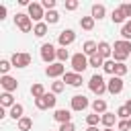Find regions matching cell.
Returning <instances> with one entry per match:
<instances>
[{
    "instance_id": "cell-1",
    "label": "cell",
    "mask_w": 131,
    "mask_h": 131,
    "mask_svg": "<svg viewBox=\"0 0 131 131\" xmlns=\"http://www.w3.org/2000/svg\"><path fill=\"white\" fill-rule=\"evenodd\" d=\"M88 88H90L96 96H102V94L106 92V82H104V78H102L100 74H94V76L88 80Z\"/></svg>"
},
{
    "instance_id": "cell-2",
    "label": "cell",
    "mask_w": 131,
    "mask_h": 131,
    "mask_svg": "<svg viewBox=\"0 0 131 131\" xmlns=\"http://www.w3.org/2000/svg\"><path fill=\"white\" fill-rule=\"evenodd\" d=\"M14 25H16L23 33H29V31H33V29H35V27H33L31 16H29V14H25V12H16V14H14Z\"/></svg>"
},
{
    "instance_id": "cell-3",
    "label": "cell",
    "mask_w": 131,
    "mask_h": 131,
    "mask_svg": "<svg viewBox=\"0 0 131 131\" xmlns=\"http://www.w3.org/2000/svg\"><path fill=\"white\" fill-rule=\"evenodd\" d=\"M88 66H90V63H88V57H86L82 51L72 55V70H74L76 74H82V72H84Z\"/></svg>"
},
{
    "instance_id": "cell-4",
    "label": "cell",
    "mask_w": 131,
    "mask_h": 131,
    "mask_svg": "<svg viewBox=\"0 0 131 131\" xmlns=\"http://www.w3.org/2000/svg\"><path fill=\"white\" fill-rule=\"evenodd\" d=\"M55 102H57L55 94H53V92H47L45 96H41V98H37V100H35V106H37L39 111H47V108H53V106H55Z\"/></svg>"
},
{
    "instance_id": "cell-5",
    "label": "cell",
    "mask_w": 131,
    "mask_h": 131,
    "mask_svg": "<svg viewBox=\"0 0 131 131\" xmlns=\"http://www.w3.org/2000/svg\"><path fill=\"white\" fill-rule=\"evenodd\" d=\"M55 57H57V49H55L51 43H43V45H41V59L51 66V63H55V61H53Z\"/></svg>"
},
{
    "instance_id": "cell-6",
    "label": "cell",
    "mask_w": 131,
    "mask_h": 131,
    "mask_svg": "<svg viewBox=\"0 0 131 131\" xmlns=\"http://www.w3.org/2000/svg\"><path fill=\"white\" fill-rule=\"evenodd\" d=\"M10 63H12V68H27L31 63V55L29 53H12Z\"/></svg>"
},
{
    "instance_id": "cell-7",
    "label": "cell",
    "mask_w": 131,
    "mask_h": 131,
    "mask_svg": "<svg viewBox=\"0 0 131 131\" xmlns=\"http://www.w3.org/2000/svg\"><path fill=\"white\" fill-rule=\"evenodd\" d=\"M106 92H111V94H121V92H123V78L111 76V80L106 82Z\"/></svg>"
},
{
    "instance_id": "cell-8",
    "label": "cell",
    "mask_w": 131,
    "mask_h": 131,
    "mask_svg": "<svg viewBox=\"0 0 131 131\" xmlns=\"http://www.w3.org/2000/svg\"><path fill=\"white\" fill-rule=\"evenodd\" d=\"M45 74H47L49 78H59V76L66 74V66H63L61 61H55V63H51V66L45 68Z\"/></svg>"
},
{
    "instance_id": "cell-9",
    "label": "cell",
    "mask_w": 131,
    "mask_h": 131,
    "mask_svg": "<svg viewBox=\"0 0 131 131\" xmlns=\"http://www.w3.org/2000/svg\"><path fill=\"white\" fill-rule=\"evenodd\" d=\"M88 104H90V102H88V98H86L84 94H74V96H72V111H78V113H80V111H86Z\"/></svg>"
},
{
    "instance_id": "cell-10",
    "label": "cell",
    "mask_w": 131,
    "mask_h": 131,
    "mask_svg": "<svg viewBox=\"0 0 131 131\" xmlns=\"http://www.w3.org/2000/svg\"><path fill=\"white\" fill-rule=\"evenodd\" d=\"M29 16H31V20L41 23V18H45L43 6H41V4H37V2H31V4H29Z\"/></svg>"
},
{
    "instance_id": "cell-11",
    "label": "cell",
    "mask_w": 131,
    "mask_h": 131,
    "mask_svg": "<svg viewBox=\"0 0 131 131\" xmlns=\"http://www.w3.org/2000/svg\"><path fill=\"white\" fill-rule=\"evenodd\" d=\"M74 41H76V33H74L72 29L61 31V33H59V37H57V43H59L61 47H68V45H72Z\"/></svg>"
},
{
    "instance_id": "cell-12",
    "label": "cell",
    "mask_w": 131,
    "mask_h": 131,
    "mask_svg": "<svg viewBox=\"0 0 131 131\" xmlns=\"http://www.w3.org/2000/svg\"><path fill=\"white\" fill-rule=\"evenodd\" d=\"M63 84H70V86H82V74H76V72H66L63 74Z\"/></svg>"
},
{
    "instance_id": "cell-13",
    "label": "cell",
    "mask_w": 131,
    "mask_h": 131,
    "mask_svg": "<svg viewBox=\"0 0 131 131\" xmlns=\"http://www.w3.org/2000/svg\"><path fill=\"white\" fill-rule=\"evenodd\" d=\"M0 86L4 88V92H14L18 88V82L12 78V76H2L0 78Z\"/></svg>"
},
{
    "instance_id": "cell-14",
    "label": "cell",
    "mask_w": 131,
    "mask_h": 131,
    "mask_svg": "<svg viewBox=\"0 0 131 131\" xmlns=\"http://www.w3.org/2000/svg\"><path fill=\"white\" fill-rule=\"evenodd\" d=\"M53 119H55L59 125H63V123H72V115H70V111H66V108H57V111L53 113Z\"/></svg>"
},
{
    "instance_id": "cell-15",
    "label": "cell",
    "mask_w": 131,
    "mask_h": 131,
    "mask_svg": "<svg viewBox=\"0 0 131 131\" xmlns=\"http://www.w3.org/2000/svg\"><path fill=\"white\" fill-rule=\"evenodd\" d=\"M82 53L88 55V57L96 55V53H98V43H94V41H86V43L82 45Z\"/></svg>"
},
{
    "instance_id": "cell-16",
    "label": "cell",
    "mask_w": 131,
    "mask_h": 131,
    "mask_svg": "<svg viewBox=\"0 0 131 131\" xmlns=\"http://www.w3.org/2000/svg\"><path fill=\"white\" fill-rule=\"evenodd\" d=\"M104 14H106V8H104L102 4H92L90 16H92L94 20H100V18H104Z\"/></svg>"
},
{
    "instance_id": "cell-17",
    "label": "cell",
    "mask_w": 131,
    "mask_h": 131,
    "mask_svg": "<svg viewBox=\"0 0 131 131\" xmlns=\"http://www.w3.org/2000/svg\"><path fill=\"white\" fill-rule=\"evenodd\" d=\"M98 55H100L102 59L111 57V55H113V47H111L106 41H100V43H98Z\"/></svg>"
},
{
    "instance_id": "cell-18",
    "label": "cell",
    "mask_w": 131,
    "mask_h": 131,
    "mask_svg": "<svg viewBox=\"0 0 131 131\" xmlns=\"http://www.w3.org/2000/svg\"><path fill=\"white\" fill-rule=\"evenodd\" d=\"M23 113H25V108H23V104H18V102H16L14 106H10V113H8V115H10V117H12L14 121H20V119L25 117Z\"/></svg>"
},
{
    "instance_id": "cell-19",
    "label": "cell",
    "mask_w": 131,
    "mask_h": 131,
    "mask_svg": "<svg viewBox=\"0 0 131 131\" xmlns=\"http://www.w3.org/2000/svg\"><path fill=\"white\" fill-rule=\"evenodd\" d=\"M115 121H117V115L115 113H104V115H100V123L104 125V127H113L115 125Z\"/></svg>"
},
{
    "instance_id": "cell-20",
    "label": "cell",
    "mask_w": 131,
    "mask_h": 131,
    "mask_svg": "<svg viewBox=\"0 0 131 131\" xmlns=\"http://www.w3.org/2000/svg\"><path fill=\"white\" fill-rule=\"evenodd\" d=\"M14 104H16V102H14V98H12L10 92H2V94H0V106L6 108V106H14Z\"/></svg>"
},
{
    "instance_id": "cell-21",
    "label": "cell",
    "mask_w": 131,
    "mask_h": 131,
    "mask_svg": "<svg viewBox=\"0 0 131 131\" xmlns=\"http://www.w3.org/2000/svg\"><path fill=\"white\" fill-rule=\"evenodd\" d=\"M92 111H94L96 115H104V113H106V102H104L102 98H96V100L92 102Z\"/></svg>"
},
{
    "instance_id": "cell-22",
    "label": "cell",
    "mask_w": 131,
    "mask_h": 131,
    "mask_svg": "<svg viewBox=\"0 0 131 131\" xmlns=\"http://www.w3.org/2000/svg\"><path fill=\"white\" fill-rule=\"evenodd\" d=\"M111 18H113V23H115V25H121V23H125V18H127V16H125V12H123L121 8H115V10H113V14H111Z\"/></svg>"
},
{
    "instance_id": "cell-23",
    "label": "cell",
    "mask_w": 131,
    "mask_h": 131,
    "mask_svg": "<svg viewBox=\"0 0 131 131\" xmlns=\"http://www.w3.org/2000/svg\"><path fill=\"white\" fill-rule=\"evenodd\" d=\"M31 94H33V98L37 100V98H41V96H45L47 92H45V88H43V84H33V86H31Z\"/></svg>"
},
{
    "instance_id": "cell-24",
    "label": "cell",
    "mask_w": 131,
    "mask_h": 131,
    "mask_svg": "<svg viewBox=\"0 0 131 131\" xmlns=\"http://www.w3.org/2000/svg\"><path fill=\"white\" fill-rule=\"evenodd\" d=\"M57 20H59V12L57 10H47L45 12V23L47 25H55Z\"/></svg>"
},
{
    "instance_id": "cell-25",
    "label": "cell",
    "mask_w": 131,
    "mask_h": 131,
    "mask_svg": "<svg viewBox=\"0 0 131 131\" xmlns=\"http://www.w3.org/2000/svg\"><path fill=\"white\" fill-rule=\"evenodd\" d=\"M80 27H82L84 31H92V29H94V18H92V16H82V18H80Z\"/></svg>"
},
{
    "instance_id": "cell-26",
    "label": "cell",
    "mask_w": 131,
    "mask_h": 131,
    "mask_svg": "<svg viewBox=\"0 0 131 131\" xmlns=\"http://www.w3.org/2000/svg\"><path fill=\"white\" fill-rule=\"evenodd\" d=\"M47 27H49L47 23H37L35 29H33V33H35L37 37H45V35H47Z\"/></svg>"
},
{
    "instance_id": "cell-27",
    "label": "cell",
    "mask_w": 131,
    "mask_h": 131,
    "mask_svg": "<svg viewBox=\"0 0 131 131\" xmlns=\"http://www.w3.org/2000/svg\"><path fill=\"white\" fill-rule=\"evenodd\" d=\"M31 127H33V119H31V117H23V119L18 121V129H20V131H29Z\"/></svg>"
},
{
    "instance_id": "cell-28",
    "label": "cell",
    "mask_w": 131,
    "mask_h": 131,
    "mask_svg": "<svg viewBox=\"0 0 131 131\" xmlns=\"http://www.w3.org/2000/svg\"><path fill=\"white\" fill-rule=\"evenodd\" d=\"M115 66H117V61H115V59H106V61H104V66H102V70H104L106 74L115 76Z\"/></svg>"
},
{
    "instance_id": "cell-29",
    "label": "cell",
    "mask_w": 131,
    "mask_h": 131,
    "mask_svg": "<svg viewBox=\"0 0 131 131\" xmlns=\"http://www.w3.org/2000/svg\"><path fill=\"white\" fill-rule=\"evenodd\" d=\"M88 63L92 66V68H98V66H104V59L96 53V55H92V57H88Z\"/></svg>"
},
{
    "instance_id": "cell-30",
    "label": "cell",
    "mask_w": 131,
    "mask_h": 131,
    "mask_svg": "<svg viewBox=\"0 0 131 131\" xmlns=\"http://www.w3.org/2000/svg\"><path fill=\"white\" fill-rule=\"evenodd\" d=\"M10 68H12V63H10L8 59H0V74H2V76H8Z\"/></svg>"
},
{
    "instance_id": "cell-31",
    "label": "cell",
    "mask_w": 131,
    "mask_h": 131,
    "mask_svg": "<svg viewBox=\"0 0 131 131\" xmlns=\"http://www.w3.org/2000/svg\"><path fill=\"white\" fill-rule=\"evenodd\" d=\"M117 117H119V119H123V121H127V119H131V113H129V111H127V106L123 104V106H119V108H117Z\"/></svg>"
},
{
    "instance_id": "cell-32",
    "label": "cell",
    "mask_w": 131,
    "mask_h": 131,
    "mask_svg": "<svg viewBox=\"0 0 131 131\" xmlns=\"http://www.w3.org/2000/svg\"><path fill=\"white\" fill-rule=\"evenodd\" d=\"M86 123H88V127H96V125L100 123V115H96V113L88 115V117H86Z\"/></svg>"
},
{
    "instance_id": "cell-33",
    "label": "cell",
    "mask_w": 131,
    "mask_h": 131,
    "mask_svg": "<svg viewBox=\"0 0 131 131\" xmlns=\"http://www.w3.org/2000/svg\"><path fill=\"white\" fill-rule=\"evenodd\" d=\"M121 35H123V39H125V41H129V39H131V20H127V23L123 25Z\"/></svg>"
},
{
    "instance_id": "cell-34",
    "label": "cell",
    "mask_w": 131,
    "mask_h": 131,
    "mask_svg": "<svg viewBox=\"0 0 131 131\" xmlns=\"http://www.w3.org/2000/svg\"><path fill=\"white\" fill-rule=\"evenodd\" d=\"M57 59H59L61 63H63L66 59H72V57H70V51H68L66 47H59V49H57Z\"/></svg>"
},
{
    "instance_id": "cell-35",
    "label": "cell",
    "mask_w": 131,
    "mask_h": 131,
    "mask_svg": "<svg viewBox=\"0 0 131 131\" xmlns=\"http://www.w3.org/2000/svg\"><path fill=\"white\" fill-rule=\"evenodd\" d=\"M125 74H127V66H125V63H117V66H115V76L123 78Z\"/></svg>"
},
{
    "instance_id": "cell-36",
    "label": "cell",
    "mask_w": 131,
    "mask_h": 131,
    "mask_svg": "<svg viewBox=\"0 0 131 131\" xmlns=\"http://www.w3.org/2000/svg\"><path fill=\"white\" fill-rule=\"evenodd\" d=\"M63 88H66V84H63V80H61V82L57 80V82H53V84H51V92H53V94H59V92H61Z\"/></svg>"
},
{
    "instance_id": "cell-37",
    "label": "cell",
    "mask_w": 131,
    "mask_h": 131,
    "mask_svg": "<svg viewBox=\"0 0 131 131\" xmlns=\"http://www.w3.org/2000/svg\"><path fill=\"white\" fill-rule=\"evenodd\" d=\"M41 6H43V8H47V10H55V0H43V2H41Z\"/></svg>"
},
{
    "instance_id": "cell-38",
    "label": "cell",
    "mask_w": 131,
    "mask_h": 131,
    "mask_svg": "<svg viewBox=\"0 0 131 131\" xmlns=\"http://www.w3.org/2000/svg\"><path fill=\"white\" fill-rule=\"evenodd\" d=\"M59 131H76V125L74 123H63V125H59Z\"/></svg>"
},
{
    "instance_id": "cell-39",
    "label": "cell",
    "mask_w": 131,
    "mask_h": 131,
    "mask_svg": "<svg viewBox=\"0 0 131 131\" xmlns=\"http://www.w3.org/2000/svg\"><path fill=\"white\" fill-rule=\"evenodd\" d=\"M119 8L125 12V16H129V18H131V2H127V4H121Z\"/></svg>"
},
{
    "instance_id": "cell-40",
    "label": "cell",
    "mask_w": 131,
    "mask_h": 131,
    "mask_svg": "<svg viewBox=\"0 0 131 131\" xmlns=\"http://www.w3.org/2000/svg\"><path fill=\"white\" fill-rule=\"evenodd\" d=\"M66 8H68V10H76V8H78V0H68V2H66Z\"/></svg>"
},
{
    "instance_id": "cell-41",
    "label": "cell",
    "mask_w": 131,
    "mask_h": 131,
    "mask_svg": "<svg viewBox=\"0 0 131 131\" xmlns=\"http://www.w3.org/2000/svg\"><path fill=\"white\" fill-rule=\"evenodd\" d=\"M117 129H119V131H127V129H131V127H129V119H127V121H121V123L117 125Z\"/></svg>"
},
{
    "instance_id": "cell-42",
    "label": "cell",
    "mask_w": 131,
    "mask_h": 131,
    "mask_svg": "<svg viewBox=\"0 0 131 131\" xmlns=\"http://www.w3.org/2000/svg\"><path fill=\"white\" fill-rule=\"evenodd\" d=\"M6 18V6H0V20Z\"/></svg>"
},
{
    "instance_id": "cell-43",
    "label": "cell",
    "mask_w": 131,
    "mask_h": 131,
    "mask_svg": "<svg viewBox=\"0 0 131 131\" xmlns=\"http://www.w3.org/2000/svg\"><path fill=\"white\" fill-rule=\"evenodd\" d=\"M6 117V111H4V106H0V119H4Z\"/></svg>"
},
{
    "instance_id": "cell-44",
    "label": "cell",
    "mask_w": 131,
    "mask_h": 131,
    "mask_svg": "<svg viewBox=\"0 0 131 131\" xmlns=\"http://www.w3.org/2000/svg\"><path fill=\"white\" fill-rule=\"evenodd\" d=\"M125 106H127V111H129V113H131V98H129V100H127V102H125Z\"/></svg>"
},
{
    "instance_id": "cell-45",
    "label": "cell",
    "mask_w": 131,
    "mask_h": 131,
    "mask_svg": "<svg viewBox=\"0 0 131 131\" xmlns=\"http://www.w3.org/2000/svg\"><path fill=\"white\" fill-rule=\"evenodd\" d=\"M86 131H98V127H88Z\"/></svg>"
},
{
    "instance_id": "cell-46",
    "label": "cell",
    "mask_w": 131,
    "mask_h": 131,
    "mask_svg": "<svg viewBox=\"0 0 131 131\" xmlns=\"http://www.w3.org/2000/svg\"><path fill=\"white\" fill-rule=\"evenodd\" d=\"M102 131H115V129H113V127H104Z\"/></svg>"
},
{
    "instance_id": "cell-47",
    "label": "cell",
    "mask_w": 131,
    "mask_h": 131,
    "mask_svg": "<svg viewBox=\"0 0 131 131\" xmlns=\"http://www.w3.org/2000/svg\"><path fill=\"white\" fill-rule=\"evenodd\" d=\"M129 127H131V119H129Z\"/></svg>"
}]
</instances>
